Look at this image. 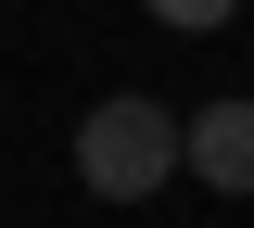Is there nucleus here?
Here are the masks:
<instances>
[{
    "mask_svg": "<svg viewBox=\"0 0 254 228\" xmlns=\"http://www.w3.org/2000/svg\"><path fill=\"white\" fill-rule=\"evenodd\" d=\"M165 26H229V13H242V0H153Z\"/></svg>",
    "mask_w": 254,
    "mask_h": 228,
    "instance_id": "3",
    "label": "nucleus"
},
{
    "mask_svg": "<svg viewBox=\"0 0 254 228\" xmlns=\"http://www.w3.org/2000/svg\"><path fill=\"white\" fill-rule=\"evenodd\" d=\"M165 178H178V114L140 101V89L89 101V127H76V190H102V203H153Z\"/></svg>",
    "mask_w": 254,
    "mask_h": 228,
    "instance_id": "1",
    "label": "nucleus"
},
{
    "mask_svg": "<svg viewBox=\"0 0 254 228\" xmlns=\"http://www.w3.org/2000/svg\"><path fill=\"white\" fill-rule=\"evenodd\" d=\"M178 165L203 178V190H242V203H254V101H203V114H178Z\"/></svg>",
    "mask_w": 254,
    "mask_h": 228,
    "instance_id": "2",
    "label": "nucleus"
}]
</instances>
